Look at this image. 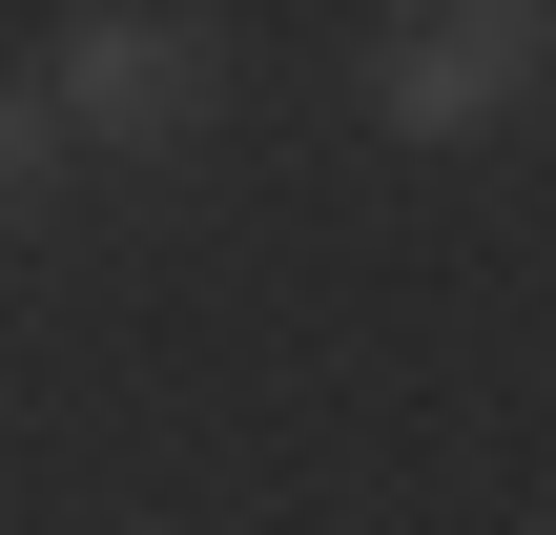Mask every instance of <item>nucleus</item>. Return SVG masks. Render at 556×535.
<instances>
[{
	"mask_svg": "<svg viewBox=\"0 0 556 535\" xmlns=\"http://www.w3.org/2000/svg\"><path fill=\"white\" fill-rule=\"evenodd\" d=\"M206 82H227V21H206V0H83L41 124H83V144H165V124H206Z\"/></svg>",
	"mask_w": 556,
	"mask_h": 535,
	"instance_id": "1",
	"label": "nucleus"
},
{
	"mask_svg": "<svg viewBox=\"0 0 556 535\" xmlns=\"http://www.w3.org/2000/svg\"><path fill=\"white\" fill-rule=\"evenodd\" d=\"M556 62L536 0H413V21H371V103L413 124V144H475V124H516Z\"/></svg>",
	"mask_w": 556,
	"mask_h": 535,
	"instance_id": "2",
	"label": "nucleus"
},
{
	"mask_svg": "<svg viewBox=\"0 0 556 535\" xmlns=\"http://www.w3.org/2000/svg\"><path fill=\"white\" fill-rule=\"evenodd\" d=\"M41 186H62V124H41V82H0V247L41 227Z\"/></svg>",
	"mask_w": 556,
	"mask_h": 535,
	"instance_id": "3",
	"label": "nucleus"
}]
</instances>
